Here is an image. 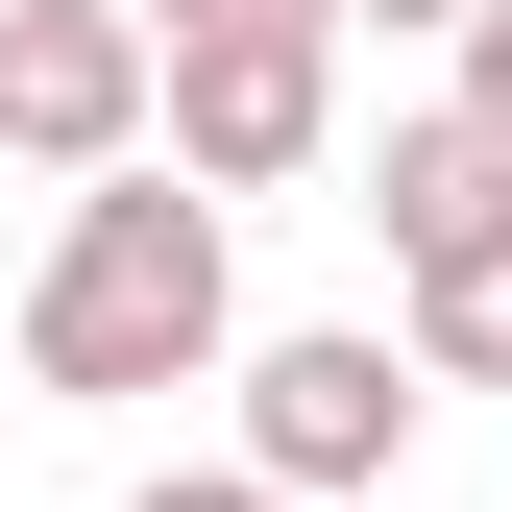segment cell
<instances>
[{
    "label": "cell",
    "instance_id": "1",
    "mask_svg": "<svg viewBox=\"0 0 512 512\" xmlns=\"http://www.w3.org/2000/svg\"><path fill=\"white\" fill-rule=\"evenodd\" d=\"M244 342V269H220V196L196 171H74V220H49V269H25V391H196V366Z\"/></svg>",
    "mask_w": 512,
    "mask_h": 512
},
{
    "label": "cell",
    "instance_id": "2",
    "mask_svg": "<svg viewBox=\"0 0 512 512\" xmlns=\"http://www.w3.org/2000/svg\"><path fill=\"white\" fill-rule=\"evenodd\" d=\"M147 122H171L196 196L317 171V122H342V0H171L147 25Z\"/></svg>",
    "mask_w": 512,
    "mask_h": 512
},
{
    "label": "cell",
    "instance_id": "3",
    "mask_svg": "<svg viewBox=\"0 0 512 512\" xmlns=\"http://www.w3.org/2000/svg\"><path fill=\"white\" fill-rule=\"evenodd\" d=\"M244 464H269L293 512L391 488V464H415V342H366V317H317V342H244Z\"/></svg>",
    "mask_w": 512,
    "mask_h": 512
},
{
    "label": "cell",
    "instance_id": "4",
    "mask_svg": "<svg viewBox=\"0 0 512 512\" xmlns=\"http://www.w3.org/2000/svg\"><path fill=\"white\" fill-rule=\"evenodd\" d=\"M0 147L25 171H122L147 147V25L122 0H0Z\"/></svg>",
    "mask_w": 512,
    "mask_h": 512
},
{
    "label": "cell",
    "instance_id": "5",
    "mask_svg": "<svg viewBox=\"0 0 512 512\" xmlns=\"http://www.w3.org/2000/svg\"><path fill=\"white\" fill-rule=\"evenodd\" d=\"M366 220H391V269H415V244H464V220H512V147H488L464 98H439V122H391V171H366Z\"/></svg>",
    "mask_w": 512,
    "mask_h": 512
},
{
    "label": "cell",
    "instance_id": "6",
    "mask_svg": "<svg viewBox=\"0 0 512 512\" xmlns=\"http://www.w3.org/2000/svg\"><path fill=\"white\" fill-rule=\"evenodd\" d=\"M415 391H512V220L415 244Z\"/></svg>",
    "mask_w": 512,
    "mask_h": 512
},
{
    "label": "cell",
    "instance_id": "7",
    "mask_svg": "<svg viewBox=\"0 0 512 512\" xmlns=\"http://www.w3.org/2000/svg\"><path fill=\"white\" fill-rule=\"evenodd\" d=\"M464 122L512 147V0H464Z\"/></svg>",
    "mask_w": 512,
    "mask_h": 512
},
{
    "label": "cell",
    "instance_id": "8",
    "mask_svg": "<svg viewBox=\"0 0 512 512\" xmlns=\"http://www.w3.org/2000/svg\"><path fill=\"white\" fill-rule=\"evenodd\" d=\"M122 512H293L269 464H171V488H122Z\"/></svg>",
    "mask_w": 512,
    "mask_h": 512
},
{
    "label": "cell",
    "instance_id": "9",
    "mask_svg": "<svg viewBox=\"0 0 512 512\" xmlns=\"http://www.w3.org/2000/svg\"><path fill=\"white\" fill-rule=\"evenodd\" d=\"M342 25H464V0H342Z\"/></svg>",
    "mask_w": 512,
    "mask_h": 512
}]
</instances>
